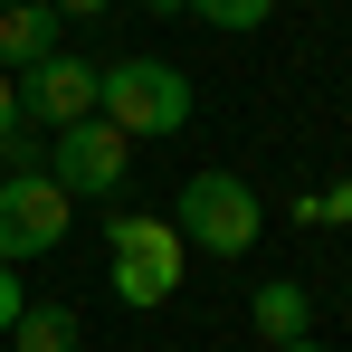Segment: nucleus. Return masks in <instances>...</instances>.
Segmentation results:
<instances>
[{
	"label": "nucleus",
	"mask_w": 352,
	"mask_h": 352,
	"mask_svg": "<svg viewBox=\"0 0 352 352\" xmlns=\"http://www.w3.org/2000/svg\"><path fill=\"white\" fill-rule=\"evenodd\" d=\"M295 219H333V229H352V181H333V190H314Z\"/></svg>",
	"instance_id": "12"
},
{
	"label": "nucleus",
	"mask_w": 352,
	"mask_h": 352,
	"mask_svg": "<svg viewBox=\"0 0 352 352\" xmlns=\"http://www.w3.org/2000/svg\"><path fill=\"white\" fill-rule=\"evenodd\" d=\"M48 181H58L67 200H124V181H133V143H124L105 115L58 124V133H48Z\"/></svg>",
	"instance_id": "4"
},
{
	"label": "nucleus",
	"mask_w": 352,
	"mask_h": 352,
	"mask_svg": "<svg viewBox=\"0 0 352 352\" xmlns=\"http://www.w3.org/2000/svg\"><path fill=\"white\" fill-rule=\"evenodd\" d=\"M0 352H10V343H0Z\"/></svg>",
	"instance_id": "19"
},
{
	"label": "nucleus",
	"mask_w": 352,
	"mask_h": 352,
	"mask_svg": "<svg viewBox=\"0 0 352 352\" xmlns=\"http://www.w3.org/2000/svg\"><path fill=\"white\" fill-rule=\"evenodd\" d=\"M181 276H190V248H181L172 219H153V210H115L105 219V286H115V305L153 314V305L181 295Z\"/></svg>",
	"instance_id": "2"
},
{
	"label": "nucleus",
	"mask_w": 352,
	"mask_h": 352,
	"mask_svg": "<svg viewBox=\"0 0 352 352\" xmlns=\"http://www.w3.org/2000/svg\"><path fill=\"white\" fill-rule=\"evenodd\" d=\"M19 172H48V133L38 124H10L0 133V181H19Z\"/></svg>",
	"instance_id": "11"
},
{
	"label": "nucleus",
	"mask_w": 352,
	"mask_h": 352,
	"mask_svg": "<svg viewBox=\"0 0 352 352\" xmlns=\"http://www.w3.org/2000/svg\"><path fill=\"white\" fill-rule=\"evenodd\" d=\"M190 76H181L172 58H115L96 67V115L115 124L124 143H172L181 124H190Z\"/></svg>",
	"instance_id": "1"
},
{
	"label": "nucleus",
	"mask_w": 352,
	"mask_h": 352,
	"mask_svg": "<svg viewBox=\"0 0 352 352\" xmlns=\"http://www.w3.org/2000/svg\"><path fill=\"white\" fill-rule=\"evenodd\" d=\"M10 86H19V124H48V133H58V124H86V115H96V67L76 58V48L19 67Z\"/></svg>",
	"instance_id": "6"
},
{
	"label": "nucleus",
	"mask_w": 352,
	"mask_h": 352,
	"mask_svg": "<svg viewBox=\"0 0 352 352\" xmlns=\"http://www.w3.org/2000/svg\"><path fill=\"white\" fill-rule=\"evenodd\" d=\"M0 10H19V0H0Z\"/></svg>",
	"instance_id": "18"
},
{
	"label": "nucleus",
	"mask_w": 352,
	"mask_h": 352,
	"mask_svg": "<svg viewBox=\"0 0 352 352\" xmlns=\"http://www.w3.org/2000/svg\"><path fill=\"white\" fill-rule=\"evenodd\" d=\"M10 124H19V86L0 76V133H10Z\"/></svg>",
	"instance_id": "15"
},
{
	"label": "nucleus",
	"mask_w": 352,
	"mask_h": 352,
	"mask_svg": "<svg viewBox=\"0 0 352 352\" xmlns=\"http://www.w3.org/2000/svg\"><path fill=\"white\" fill-rule=\"evenodd\" d=\"M276 352H324V343H314V333H305V343H276Z\"/></svg>",
	"instance_id": "17"
},
{
	"label": "nucleus",
	"mask_w": 352,
	"mask_h": 352,
	"mask_svg": "<svg viewBox=\"0 0 352 352\" xmlns=\"http://www.w3.org/2000/svg\"><path fill=\"white\" fill-rule=\"evenodd\" d=\"M143 10H153V19H181V0H143Z\"/></svg>",
	"instance_id": "16"
},
{
	"label": "nucleus",
	"mask_w": 352,
	"mask_h": 352,
	"mask_svg": "<svg viewBox=\"0 0 352 352\" xmlns=\"http://www.w3.org/2000/svg\"><path fill=\"white\" fill-rule=\"evenodd\" d=\"M67 219H76V200H67L48 172L0 181V267H29V257H48V248L67 238Z\"/></svg>",
	"instance_id": "5"
},
{
	"label": "nucleus",
	"mask_w": 352,
	"mask_h": 352,
	"mask_svg": "<svg viewBox=\"0 0 352 352\" xmlns=\"http://www.w3.org/2000/svg\"><path fill=\"white\" fill-rule=\"evenodd\" d=\"M76 333H86L76 305H19V324H10L0 343H10V352H76Z\"/></svg>",
	"instance_id": "9"
},
{
	"label": "nucleus",
	"mask_w": 352,
	"mask_h": 352,
	"mask_svg": "<svg viewBox=\"0 0 352 352\" xmlns=\"http://www.w3.org/2000/svg\"><path fill=\"white\" fill-rule=\"evenodd\" d=\"M172 229H181V248H200V257H248V248L267 238V200L238 172H190L172 190Z\"/></svg>",
	"instance_id": "3"
},
{
	"label": "nucleus",
	"mask_w": 352,
	"mask_h": 352,
	"mask_svg": "<svg viewBox=\"0 0 352 352\" xmlns=\"http://www.w3.org/2000/svg\"><path fill=\"white\" fill-rule=\"evenodd\" d=\"M58 19H96V10H115V0H48Z\"/></svg>",
	"instance_id": "14"
},
{
	"label": "nucleus",
	"mask_w": 352,
	"mask_h": 352,
	"mask_svg": "<svg viewBox=\"0 0 352 352\" xmlns=\"http://www.w3.org/2000/svg\"><path fill=\"white\" fill-rule=\"evenodd\" d=\"M248 324H257V343H267V352H276V343H305V333H314V295L286 286V276H267V286L248 295Z\"/></svg>",
	"instance_id": "8"
},
{
	"label": "nucleus",
	"mask_w": 352,
	"mask_h": 352,
	"mask_svg": "<svg viewBox=\"0 0 352 352\" xmlns=\"http://www.w3.org/2000/svg\"><path fill=\"white\" fill-rule=\"evenodd\" d=\"M58 29H67V19L48 10V0H19V10H0V76H19V67L58 58V48H67Z\"/></svg>",
	"instance_id": "7"
},
{
	"label": "nucleus",
	"mask_w": 352,
	"mask_h": 352,
	"mask_svg": "<svg viewBox=\"0 0 352 352\" xmlns=\"http://www.w3.org/2000/svg\"><path fill=\"white\" fill-rule=\"evenodd\" d=\"M19 305H29V286H19V276H10V267H0V333H10V324H19Z\"/></svg>",
	"instance_id": "13"
},
{
	"label": "nucleus",
	"mask_w": 352,
	"mask_h": 352,
	"mask_svg": "<svg viewBox=\"0 0 352 352\" xmlns=\"http://www.w3.org/2000/svg\"><path fill=\"white\" fill-rule=\"evenodd\" d=\"M181 19H210V29H229V38H257V29L276 19V0H181Z\"/></svg>",
	"instance_id": "10"
}]
</instances>
